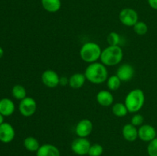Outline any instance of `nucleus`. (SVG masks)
<instances>
[{
  "instance_id": "obj_28",
  "label": "nucleus",
  "mask_w": 157,
  "mask_h": 156,
  "mask_svg": "<svg viewBox=\"0 0 157 156\" xmlns=\"http://www.w3.org/2000/svg\"><path fill=\"white\" fill-rule=\"evenodd\" d=\"M149 3V6L153 9L157 10V0H147Z\"/></svg>"
},
{
  "instance_id": "obj_4",
  "label": "nucleus",
  "mask_w": 157,
  "mask_h": 156,
  "mask_svg": "<svg viewBox=\"0 0 157 156\" xmlns=\"http://www.w3.org/2000/svg\"><path fill=\"white\" fill-rule=\"evenodd\" d=\"M101 53L102 50L99 44L93 41L84 43L80 50L81 58L84 62L88 64L97 62V61L101 58Z\"/></svg>"
},
{
  "instance_id": "obj_20",
  "label": "nucleus",
  "mask_w": 157,
  "mask_h": 156,
  "mask_svg": "<svg viewBox=\"0 0 157 156\" xmlns=\"http://www.w3.org/2000/svg\"><path fill=\"white\" fill-rule=\"evenodd\" d=\"M112 113L117 117H124L127 116L129 112L125 104L122 102H117L113 104L112 107Z\"/></svg>"
},
{
  "instance_id": "obj_12",
  "label": "nucleus",
  "mask_w": 157,
  "mask_h": 156,
  "mask_svg": "<svg viewBox=\"0 0 157 156\" xmlns=\"http://www.w3.org/2000/svg\"><path fill=\"white\" fill-rule=\"evenodd\" d=\"M135 74V70L133 66L129 64H124L118 67L117 70V76L121 81L127 82L130 80Z\"/></svg>"
},
{
  "instance_id": "obj_19",
  "label": "nucleus",
  "mask_w": 157,
  "mask_h": 156,
  "mask_svg": "<svg viewBox=\"0 0 157 156\" xmlns=\"http://www.w3.org/2000/svg\"><path fill=\"white\" fill-rule=\"evenodd\" d=\"M23 145H24L25 149L29 151H31V152L37 151L39 147L41 146L38 139L35 137H32V136H29V137L25 138L24 142H23Z\"/></svg>"
},
{
  "instance_id": "obj_14",
  "label": "nucleus",
  "mask_w": 157,
  "mask_h": 156,
  "mask_svg": "<svg viewBox=\"0 0 157 156\" xmlns=\"http://www.w3.org/2000/svg\"><path fill=\"white\" fill-rule=\"evenodd\" d=\"M15 110V103L9 98L0 99V113L3 116H10L14 113Z\"/></svg>"
},
{
  "instance_id": "obj_5",
  "label": "nucleus",
  "mask_w": 157,
  "mask_h": 156,
  "mask_svg": "<svg viewBox=\"0 0 157 156\" xmlns=\"http://www.w3.org/2000/svg\"><path fill=\"white\" fill-rule=\"evenodd\" d=\"M119 20L124 25L133 27L138 21V13L131 8H125L119 13Z\"/></svg>"
},
{
  "instance_id": "obj_26",
  "label": "nucleus",
  "mask_w": 157,
  "mask_h": 156,
  "mask_svg": "<svg viewBox=\"0 0 157 156\" xmlns=\"http://www.w3.org/2000/svg\"><path fill=\"white\" fill-rule=\"evenodd\" d=\"M147 152L149 156H157V138L149 142Z\"/></svg>"
},
{
  "instance_id": "obj_24",
  "label": "nucleus",
  "mask_w": 157,
  "mask_h": 156,
  "mask_svg": "<svg viewBox=\"0 0 157 156\" xmlns=\"http://www.w3.org/2000/svg\"><path fill=\"white\" fill-rule=\"evenodd\" d=\"M133 31L138 35H144L148 31V26L144 21H138L133 25Z\"/></svg>"
},
{
  "instance_id": "obj_17",
  "label": "nucleus",
  "mask_w": 157,
  "mask_h": 156,
  "mask_svg": "<svg viewBox=\"0 0 157 156\" xmlns=\"http://www.w3.org/2000/svg\"><path fill=\"white\" fill-rule=\"evenodd\" d=\"M86 77L84 73H76L69 77L68 84L71 88L79 89L84 86L86 81Z\"/></svg>"
},
{
  "instance_id": "obj_8",
  "label": "nucleus",
  "mask_w": 157,
  "mask_h": 156,
  "mask_svg": "<svg viewBox=\"0 0 157 156\" xmlns=\"http://www.w3.org/2000/svg\"><path fill=\"white\" fill-rule=\"evenodd\" d=\"M138 138L143 142H150L156 138V130L153 125L145 124L138 128Z\"/></svg>"
},
{
  "instance_id": "obj_18",
  "label": "nucleus",
  "mask_w": 157,
  "mask_h": 156,
  "mask_svg": "<svg viewBox=\"0 0 157 156\" xmlns=\"http://www.w3.org/2000/svg\"><path fill=\"white\" fill-rule=\"evenodd\" d=\"M43 9L51 13L58 12L61 7V0H41Z\"/></svg>"
},
{
  "instance_id": "obj_27",
  "label": "nucleus",
  "mask_w": 157,
  "mask_h": 156,
  "mask_svg": "<svg viewBox=\"0 0 157 156\" xmlns=\"http://www.w3.org/2000/svg\"><path fill=\"white\" fill-rule=\"evenodd\" d=\"M144 121V118L142 115L140 114H135L133 115V117L131 118V122L130 123L133 124L135 126H140L143 125V122Z\"/></svg>"
},
{
  "instance_id": "obj_3",
  "label": "nucleus",
  "mask_w": 157,
  "mask_h": 156,
  "mask_svg": "<svg viewBox=\"0 0 157 156\" xmlns=\"http://www.w3.org/2000/svg\"><path fill=\"white\" fill-rule=\"evenodd\" d=\"M123 57V50L120 46L109 45L102 50L100 59L105 66H115L121 62Z\"/></svg>"
},
{
  "instance_id": "obj_10",
  "label": "nucleus",
  "mask_w": 157,
  "mask_h": 156,
  "mask_svg": "<svg viewBox=\"0 0 157 156\" xmlns=\"http://www.w3.org/2000/svg\"><path fill=\"white\" fill-rule=\"evenodd\" d=\"M93 130V123L88 119H83L78 122L75 127V133L78 137L87 138Z\"/></svg>"
},
{
  "instance_id": "obj_22",
  "label": "nucleus",
  "mask_w": 157,
  "mask_h": 156,
  "mask_svg": "<svg viewBox=\"0 0 157 156\" xmlns=\"http://www.w3.org/2000/svg\"><path fill=\"white\" fill-rule=\"evenodd\" d=\"M12 93L13 97L18 100H22L26 97V95H27L25 88L20 84L14 86L12 90Z\"/></svg>"
},
{
  "instance_id": "obj_29",
  "label": "nucleus",
  "mask_w": 157,
  "mask_h": 156,
  "mask_svg": "<svg viewBox=\"0 0 157 156\" xmlns=\"http://www.w3.org/2000/svg\"><path fill=\"white\" fill-rule=\"evenodd\" d=\"M68 84V80L65 77V76H61L60 77V84L62 86H65Z\"/></svg>"
},
{
  "instance_id": "obj_7",
  "label": "nucleus",
  "mask_w": 157,
  "mask_h": 156,
  "mask_svg": "<svg viewBox=\"0 0 157 156\" xmlns=\"http://www.w3.org/2000/svg\"><path fill=\"white\" fill-rule=\"evenodd\" d=\"M90 145L91 144L87 138L78 137L72 142L71 148L74 153L78 155L83 156L88 154Z\"/></svg>"
},
{
  "instance_id": "obj_1",
  "label": "nucleus",
  "mask_w": 157,
  "mask_h": 156,
  "mask_svg": "<svg viewBox=\"0 0 157 156\" xmlns=\"http://www.w3.org/2000/svg\"><path fill=\"white\" fill-rule=\"evenodd\" d=\"M84 75L89 82L94 84H102L109 77L107 67L104 64L99 62L89 64L86 67Z\"/></svg>"
},
{
  "instance_id": "obj_30",
  "label": "nucleus",
  "mask_w": 157,
  "mask_h": 156,
  "mask_svg": "<svg viewBox=\"0 0 157 156\" xmlns=\"http://www.w3.org/2000/svg\"><path fill=\"white\" fill-rule=\"evenodd\" d=\"M3 54H4V50H3L2 47H0V59H1V58H2Z\"/></svg>"
},
{
  "instance_id": "obj_6",
  "label": "nucleus",
  "mask_w": 157,
  "mask_h": 156,
  "mask_svg": "<svg viewBox=\"0 0 157 156\" xmlns=\"http://www.w3.org/2000/svg\"><path fill=\"white\" fill-rule=\"evenodd\" d=\"M18 110L20 113L25 117H30L33 116L37 110V102L35 99L26 96L25 99L20 101Z\"/></svg>"
},
{
  "instance_id": "obj_25",
  "label": "nucleus",
  "mask_w": 157,
  "mask_h": 156,
  "mask_svg": "<svg viewBox=\"0 0 157 156\" xmlns=\"http://www.w3.org/2000/svg\"><path fill=\"white\" fill-rule=\"evenodd\" d=\"M104 153V148L100 144H93L90 145L88 151L89 156H101Z\"/></svg>"
},
{
  "instance_id": "obj_15",
  "label": "nucleus",
  "mask_w": 157,
  "mask_h": 156,
  "mask_svg": "<svg viewBox=\"0 0 157 156\" xmlns=\"http://www.w3.org/2000/svg\"><path fill=\"white\" fill-rule=\"evenodd\" d=\"M98 104L102 106H110L113 102V96L109 90H101L98 93L96 96Z\"/></svg>"
},
{
  "instance_id": "obj_9",
  "label": "nucleus",
  "mask_w": 157,
  "mask_h": 156,
  "mask_svg": "<svg viewBox=\"0 0 157 156\" xmlns=\"http://www.w3.org/2000/svg\"><path fill=\"white\" fill-rule=\"evenodd\" d=\"M41 81L44 86L49 88H55L60 84V76L53 70H46L41 74Z\"/></svg>"
},
{
  "instance_id": "obj_2",
  "label": "nucleus",
  "mask_w": 157,
  "mask_h": 156,
  "mask_svg": "<svg viewBox=\"0 0 157 156\" xmlns=\"http://www.w3.org/2000/svg\"><path fill=\"white\" fill-rule=\"evenodd\" d=\"M145 102V94L140 89L132 90L126 96L124 104L129 113H137L142 109Z\"/></svg>"
},
{
  "instance_id": "obj_23",
  "label": "nucleus",
  "mask_w": 157,
  "mask_h": 156,
  "mask_svg": "<svg viewBox=\"0 0 157 156\" xmlns=\"http://www.w3.org/2000/svg\"><path fill=\"white\" fill-rule=\"evenodd\" d=\"M107 43L110 46H120L121 41V37L118 33L112 32L107 35Z\"/></svg>"
},
{
  "instance_id": "obj_16",
  "label": "nucleus",
  "mask_w": 157,
  "mask_h": 156,
  "mask_svg": "<svg viewBox=\"0 0 157 156\" xmlns=\"http://www.w3.org/2000/svg\"><path fill=\"white\" fill-rule=\"evenodd\" d=\"M122 135L128 142H134L138 138V129L133 124H126L122 128Z\"/></svg>"
},
{
  "instance_id": "obj_11",
  "label": "nucleus",
  "mask_w": 157,
  "mask_h": 156,
  "mask_svg": "<svg viewBox=\"0 0 157 156\" xmlns=\"http://www.w3.org/2000/svg\"><path fill=\"white\" fill-rule=\"evenodd\" d=\"M15 132L13 126L8 122H3L0 125V142L9 143L13 141Z\"/></svg>"
},
{
  "instance_id": "obj_21",
  "label": "nucleus",
  "mask_w": 157,
  "mask_h": 156,
  "mask_svg": "<svg viewBox=\"0 0 157 156\" xmlns=\"http://www.w3.org/2000/svg\"><path fill=\"white\" fill-rule=\"evenodd\" d=\"M121 82L122 81L117 75H112V76H109L107 80V88L112 91L117 90L121 87Z\"/></svg>"
},
{
  "instance_id": "obj_31",
  "label": "nucleus",
  "mask_w": 157,
  "mask_h": 156,
  "mask_svg": "<svg viewBox=\"0 0 157 156\" xmlns=\"http://www.w3.org/2000/svg\"><path fill=\"white\" fill-rule=\"evenodd\" d=\"M3 122H4V116H3L0 113V125H1V124H2Z\"/></svg>"
},
{
  "instance_id": "obj_13",
  "label": "nucleus",
  "mask_w": 157,
  "mask_h": 156,
  "mask_svg": "<svg viewBox=\"0 0 157 156\" xmlns=\"http://www.w3.org/2000/svg\"><path fill=\"white\" fill-rule=\"evenodd\" d=\"M36 156H61L60 150L52 144H44L36 151Z\"/></svg>"
}]
</instances>
